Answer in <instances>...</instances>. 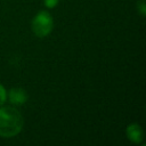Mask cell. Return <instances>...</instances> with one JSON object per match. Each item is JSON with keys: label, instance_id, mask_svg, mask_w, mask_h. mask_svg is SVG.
<instances>
[{"label": "cell", "instance_id": "obj_6", "mask_svg": "<svg viewBox=\"0 0 146 146\" xmlns=\"http://www.w3.org/2000/svg\"><path fill=\"white\" fill-rule=\"evenodd\" d=\"M6 97H7V95H6V90H5V88L0 84V106L5 103Z\"/></svg>", "mask_w": 146, "mask_h": 146}, {"label": "cell", "instance_id": "obj_3", "mask_svg": "<svg viewBox=\"0 0 146 146\" xmlns=\"http://www.w3.org/2000/svg\"><path fill=\"white\" fill-rule=\"evenodd\" d=\"M9 100L13 104L22 105L27 100V94L23 88H13L9 91Z\"/></svg>", "mask_w": 146, "mask_h": 146}, {"label": "cell", "instance_id": "obj_5", "mask_svg": "<svg viewBox=\"0 0 146 146\" xmlns=\"http://www.w3.org/2000/svg\"><path fill=\"white\" fill-rule=\"evenodd\" d=\"M137 9L138 11L144 16L146 14V6H145V0H138L137 2Z\"/></svg>", "mask_w": 146, "mask_h": 146}, {"label": "cell", "instance_id": "obj_4", "mask_svg": "<svg viewBox=\"0 0 146 146\" xmlns=\"http://www.w3.org/2000/svg\"><path fill=\"white\" fill-rule=\"evenodd\" d=\"M127 136L132 143L139 144V143H141L143 136H144L143 135V129L140 128L139 124L132 123V124L128 125V128H127Z\"/></svg>", "mask_w": 146, "mask_h": 146}, {"label": "cell", "instance_id": "obj_2", "mask_svg": "<svg viewBox=\"0 0 146 146\" xmlns=\"http://www.w3.org/2000/svg\"><path fill=\"white\" fill-rule=\"evenodd\" d=\"M52 26H54L52 17L48 11H44V10L38 13L32 21L33 33L39 38L47 36L52 31Z\"/></svg>", "mask_w": 146, "mask_h": 146}, {"label": "cell", "instance_id": "obj_1", "mask_svg": "<svg viewBox=\"0 0 146 146\" xmlns=\"http://www.w3.org/2000/svg\"><path fill=\"white\" fill-rule=\"evenodd\" d=\"M23 123V116L16 108H0V136L14 137L22 130Z\"/></svg>", "mask_w": 146, "mask_h": 146}, {"label": "cell", "instance_id": "obj_7", "mask_svg": "<svg viewBox=\"0 0 146 146\" xmlns=\"http://www.w3.org/2000/svg\"><path fill=\"white\" fill-rule=\"evenodd\" d=\"M58 1H59V0H43V3H44L46 7L52 8V7H55V6L58 3Z\"/></svg>", "mask_w": 146, "mask_h": 146}]
</instances>
